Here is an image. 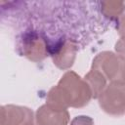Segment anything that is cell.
I'll return each mask as SVG.
<instances>
[{
  "mask_svg": "<svg viewBox=\"0 0 125 125\" xmlns=\"http://www.w3.org/2000/svg\"><path fill=\"white\" fill-rule=\"evenodd\" d=\"M115 49H116V51H118L119 53H121L125 56V38H122L118 43H116Z\"/></svg>",
  "mask_w": 125,
  "mask_h": 125,
  "instance_id": "obj_7",
  "label": "cell"
},
{
  "mask_svg": "<svg viewBox=\"0 0 125 125\" xmlns=\"http://www.w3.org/2000/svg\"><path fill=\"white\" fill-rule=\"evenodd\" d=\"M119 32L120 34L123 36V38H125V16L122 17L120 20H119Z\"/></svg>",
  "mask_w": 125,
  "mask_h": 125,
  "instance_id": "obj_8",
  "label": "cell"
},
{
  "mask_svg": "<svg viewBox=\"0 0 125 125\" xmlns=\"http://www.w3.org/2000/svg\"><path fill=\"white\" fill-rule=\"evenodd\" d=\"M38 125H66L68 113L65 108L49 104L42 105L37 110Z\"/></svg>",
  "mask_w": 125,
  "mask_h": 125,
  "instance_id": "obj_4",
  "label": "cell"
},
{
  "mask_svg": "<svg viewBox=\"0 0 125 125\" xmlns=\"http://www.w3.org/2000/svg\"><path fill=\"white\" fill-rule=\"evenodd\" d=\"M70 125H94V123H93L92 118H90L89 116L81 115V116L75 117L71 121Z\"/></svg>",
  "mask_w": 125,
  "mask_h": 125,
  "instance_id": "obj_6",
  "label": "cell"
},
{
  "mask_svg": "<svg viewBox=\"0 0 125 125\" xmlns=\"http://www.w3.org/2000/svg\"><path fill=\"white\" fill-rule=\"evenodd\" d=\"M94 67H103L108 79L116 83L125 81V60L110 52L101 53L94 61Z\"/></svg>",
  "mask_w": 125,
  "mask_h": 125,
  "instance_id": "obj_2",
  "label": "cell"
},
{
  "mask_svg": "<svg viewBox=\"0 0 125 125\" xmlns=\"http://www.w3.org/2000/svg\"><path fill=\"white\" fill-rule=\"evenodd\" d=\"M32 111L18 105L2 106V125H32Z\"/></svg>",
  "mask_w": 125,
  "mask_h": 125,
  "instance_id": "obj_5",
  "label": "cell"
},
{
  "mask_svg": "<svg viewBox=\"0 0 125 125\" xmlns=\"http://www.w3.org/2000/svg\"><path fill=\"white\" fill-rule=\"evenodd\" d=\"M100 105L104 111L113 115H121L125 109V85L115 83L101 94Z\"/></svg>",
  "mask_w": 125,
  "mask_h": 125,
  "instance_id": "obj_3",
  "label": "cell"
},
{
  "mask_svg": "<svg viewBox=\"0 0 125 125\" xmlns=\"http://www.w3.org/2000/svg\"><path fill=\"white\" fill-rule=\"evenodd\" d=\"M91 98L90 87L74 72L68 71L62 77L59 85L48 95V104L64 108L66 105L83 106Z\"/></svg>",
  "mask_w": 125,
  "mask_h": 125,
  "instance_id": "obj_1",
  "label": "cell"
}]
</instances>
